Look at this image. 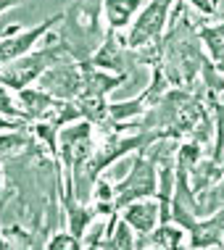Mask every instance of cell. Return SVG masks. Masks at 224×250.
Returning <instances> with one entry per match:
<instances>
[{
  "instance_id": "cell-1",
  "label": "cell",
  "mask_w": 224,
  "mask_h": 250,
  "mask_svg": "<svg viewBox=\"0 0 224 250\" xmlns=\"http://www.w3.org/2000/svg\"><path fill=\"white\" fill-rule=\"evenodd\" d=\"M64 58H71L69 50H66V45L61 42V37L47 35L45 48L26 53V56L11 61V63H5L3 69H0V84H5L13 92L24 90V87H32L53 63H58V61H64Z\"/></svg>"
},
{
  "instance_id": "cell-2",
  "label": "cell",
  "mask_w": 224,
  "mask_h": 250,
  "mask_svg": "<svg viewBox=\"0 0 224 250\" xmlns=\"http://www.w3.org/2000/svg\"><path fill=\"white\" fill-rule=\"evenodd\" d=\"M156 192H158V161L151 147H145V150H137V155L132 158L130 174H124L113 185V208L121 211L127 203L156 198Z\"/></svg>"
},
{
  "instance_id": "cell-3",
  "label": "cell",
  "mask_w": 224,
  "mask_h": 250,
  "mask_svg": "<svg viewBox=\"0 0 224 250\" xmlns=\"http://www.w3.org/2000/svg\"><path fill=\"white\" fill-rule=\"evenodd\" d=\"M174 3L177 0H148V5H142V11L137 13V21H132V29L124 40L127 48L134 53L158 48L169 26V13Z\"/></svg>"
},
{
  "instance_id": "cell-4",
  "label": "cell",
  "mask_w": 224,
  "mask_h": 250,
  "mask_svg": "<svg viewBox=\"0 0 224 250\" xmlns=\"http://www.w3.org/2000/svg\"><path fill=\"white\" fill-rule=\"evenodd\" d=\"M61 21H64V11L56 13V16H47L45 21H40L37 26H32V29H19V26L5 29V35L0 37V69H3L5 63H11V61L32 53L37 48L40 40L50 35V29H56Z\"/></svg>"
},
{
  "instance_id": "cell-5",
  "label": "cell",
  "mask_w": 224,
  "mask_h": 250,
  "mask_svg": "<svg viewBox=\"0 0 224 250\" xmlns=\"http://www.w3.org/2000/svg\"><path fill=\"white\" fill-rule=\"evenodd\" d=\"M35 84L58 100H77L79 92H82V84H85L82 63L74 58H64L58 63H53Z\"/></svg>"
},
{
  "instance_id": "cell-6",
  "label": "cell",
  "mask_w": 224,
  "mask_h": 250,
  "mask_svg": "<svg viewBox=\"0 0 224 250\" xmlns=\"http://www.w3.org/2000/svg\"><path fill=\"white\" fill-rule=\"evenodd\" d=\"M119 216L134 229L137 237H145V234H151L153 229L161 224L158 198H140V200L127 203V206L119 211Z\"/></svg>"
},
{
  "instance_id": "cell-7",
  "label": "cell",
  "mask_w": 224,
  "mask_h": 250,
  "mask_svg": "<svg viewBox=\"0 0 224 250\" xmlns=\"http://www.w3.org/2000/svg\"><path fill=\"white\" fill-rule=\"evenodd\" d=\"M127 45H121L116 40V32H108L106 29V37L100 42V48L90 56V63L98 66V69H106V71H113V74H127Z\"/></svg>"
},
{
  "instance_id": "cell-8",
  "label": "cell",
  "mask_w": 224,
  "mask_h": 250,
  "mask_svg": "<svg viewBox=\"0 0 224 250\" xmlns=\"http://www.w3.org/2000/svg\"><path fill=\"white\" fill-rule=\"evenodd\" d=\"M19 100H22V108L26 111L29 121H47L53 116V111L61 105L58 98L47 95L40 87H24V90H19Z\"/></svg>"
},
{
  "instance_id": "cell-9",
  "label": "cell",
  "mask_w": 224,
  "mask_h": 250,
  "mask_svg": "<svg viewBox=\"0 0 224 250\" xmlns=\"http://www.w3.org/2000/svg\"><path fill=\"white\" fill-rule=\"evenodd\" d=\"M145 5V0H103V16L108 32H121L132 24Z\"/></svg>"
},
{
  "instance_id": "cell-10",
  "label": "cell",
  "mask_w": 224,
  "mask_h": 250,
  "mask_svg": "<svg viewBox=\"0 0 224 250\" xmlns=\"http://www.w3.org/2000/svg\"><path fill=\"white\" fill-rule=\"evenodd\" d=\"M185 234H187V229H182L179 224H174V221H166V224L156 227L151 234L137 237L134 248H164V250H174V248L185 245Z\"/></svg>"
},
{
  "instance_id": "cell-11",
  "label": "cell",
  "mask_w": 224,
  "mask_h": 250,
  "mask_svg": "<svg viewBox=\"0 0 224 250\" xmlns=\"http://www.w3.org/2000/svg\"><path fill=\"white\" fill-rule=\"evenodd\" d=\"M195 35L203 45L206 53L211 58V63H222L224 61V21L219 24H198L195 26Z\"/></svg>"
},
{
  "instance_id": "cell-12",
  "label": "cell",
  "mask_w": 224,
  "mask_h": 250,
  "mask_svg": "<svg viewBox=\"0 0 224 250\" xmlns=\"http://www.w3.org/2000/svg\"><path fill=\"white\" fill-rule=\"evenodd\" d=\"M208 105H211V124H214V140H211V155L208 158L219 161L224 150V98L219 92H208Z\"/></svg>"
},
{
  "instance_id": "cell-13",
  "label": "cell",
  "mask_w": 224,
  "mask_h": 250,
  "mask_svg": "<svg viewBox=\"0 0 224 250\" xmlns=\"http://www.w3.org/2000/svg\"><path fill=\"white\" fill-rule=\"evenodd\" d=\"M29 145H32V137H26L24 129H8L0 134V155L3 158H11V155L22 153Z\"/></svg>"
},
{
  "instance_id": "cell-14",
  "label": "cell",
  "mask_w": 224,
  "mask_h": 250,
  "mask_svg": "<svg viewBox=\"0 0 224 250\" xmlns=\"http://www.w3.org/2000/svg\"><path fill=\"white\" fill-rule=\"evenodd\" d=\"M45 248H50V250H79L82 248V240L71 232H56L45 242Z\"/></svg>"
},
{
  "instance_id": "cell-15",
  "label": "cell",
  "mask_w": 224,
  "mask_h": 250,
  "mask_svg": "<svg viewBox=\"0 0 224 250\" xmlns=\"http://www.w3.org/2000/svg\"><path fill=\"white\" fill-rule=\"evenodd\" d=\"M187 5H193L198 13H203V16H214L216 13V0H185Z\"/></svg>"
},
{
  "instance_id": "cell-16",
  "label": "cell",
  "mask_w": 224,
  "mask_h": 250,
  "mask_svg": "<svg viewBox=\"0 0 224 250\" xmlns=\"http://www.w3.org/2000/svg\"><path fill=\"white\" fill-rule=\"evenodd\" d=\"M19 3H24V0H0V16H3L8 8H16Z\"/></svg>"
},
{
  "instance_id": "cell-17",
  "label": "cell",
  "mask_w": 224,
  "mask_h": 250,
  "mask_svg": "<svg viewBox=\"0 0 224 250\" xmlns=\"http://www.w3.org/2000/svg\"><path fill=\"white\" fill-rule=\"evenodd\" d=\"M3 203H5V198H3V166H0V211H3Z\"/></svg>"
},
{
  "instance_id": "cell-18",
  "label": "cell",
  "mask_w": 224,
  "mask_h": 250,
  "mask_svg": "<svg viewBox=\"0 0 224 250\" xmlns=\"http://www.w3.org/2000/svg\"><path fill=\"white\" fill-rule=\"evenodd\" d=\"M3 248H11V242L3 237V232H0V250H3Z\"/></svg>"
},
{
  "instance_id": "cell-19",
  "label": "cell",
  "mask_w": 224,
  "mask_h": 250,
  "mask_svg": "<svg viewBox=\"0 0 224 250\" xmlns=\"http://www.w3.org/2000/svg\"><path fill=\"white\" fill-rule=\"evenodd\" d=\"M219 164H222V168H224V150H222V155H219Z\"/></svg>"
}]
</instances>
